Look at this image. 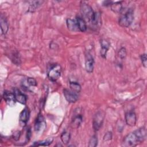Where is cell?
<instances>
[{"mask_svg":"<svg viewBox=\"0 0 147 147\" xmlns=\"http://www.w3.org/2000/svg\"><path fill=\"white\" fill-rule=\"evenodd\" d=\"M146 137V131L144 127H142L133 132L126 135L122 142L125 147H132L137 146L143 142Z\"/></svg>","mask_w":147,"mask_h":147,"instance_id":"cell-1","label":"cell"},{"mask_svg":"<svg viewBox=\"0 0 147 147\" xmlns=\"http://www.w3.org/2000/svg\"><path fill=\"white\" fill-rule=\"evenodd\" d=\"M134 12L131 9L127 10L124 14H122L118 21L119 25L123 28L129 27L133 21Z\"/></svg>","mask_w":147,"mask_h":147,"instance_id":"cell-2","label":"cell"},{"mask_svg":"<svg viewBox=\"0 0 147 147\" xmlns=\"http://www.w3.org/2000/svg\"><path fill=\"white\" fill-rule=\"evenodd\" d=\"M80 11L83 18H84V21L86 20V21L91 22V20L95 13L92 7L88 4L82 2L80 3Z\"/></svg>","mask_w":147,"mask_h":147,"instance_id":"cell-3","label":"cell"},{"mask_svg":"<svg viewBox=\"0 0 147 147\" xmlns=\"http://www.w3.org/2000/svg\"><path fill=\"white\" fill-rule=\"evenodd\" d=\"M61 68L58 64H53L49 69L48 77L52 82L56 81L61 76Z\"/></svg>","mask_w":147,"mask_h":147,"instance_id":"cell-4","label":"cell"},{"mask_svg":"<svg viewBox=\"0 0 147 147\" xmlns=\"http://www.w3.org/2000/svg\"><path fill=\"white\" fill-rule=\"evenodd\" d=\"M105 118V114L103 112L98 111L94 115L92 121V127L94 130L96 131L99 130L102 125Z\"/></svg>","mask_w":147,"mask_h":147,"instance_id":"cell-5","label":"cell"},{"mask_svg":"<svg viewBox=\"0 0 147 147\" xmlns=\"http://www.w3.org/2000/svg\"><path fill=\"white\" fill-rule=\"evenodd\" d=\"M63 94L65 99L69 103L76 102L79 98L78 93H76L72 90L67 88H65L63 90Z\"/></svg>","mask_w":147,"mask_h":147,"instance_id":"cell-6","label":"cell"},{"mask_svg":"<svg viewBox=\"0 0 147 147\" xmlns=\"http://www.w3.org/2000/svg\"><path fill=\"white\" fill-rule=\"evenodd\" d=\"M3 98L6 103L10 106H13L17 102L13 92L9 91H5L3 94Z\"/></svg>","mask_w":147,"mask_h":147,"instance_id":"cell-7","label":"cell"},{"mask_svg":"<svg viewBox=\"0 0 147 147\" xmlns=\"http://www.w3.org/2000/svg\"><path fill=\"white\" fill-rule=\"evenodd\" d=\"M126 123L130 126H134L137 122V116L134 111H129L125 114Z\"/></svg>","mask_w":147,"mask_h":147,"instance_id":"cell-8","label":"cell"},{"mask_svg":"<svg viewBox=\"0 0 147 147\" xmlns=\"http://www.w3.org/2000/svg\"><path fill=\"white\" fill-rule=\"evenodd\" d=\"M30 116V112L28 107H25L20 114V123L22 126H25L28 122Z\"/></svg>","mask_w":147,"mask_h":147,"instance_id":"cell-9","label":"cell"},{"mask_svg":"<svg viewBox=\"0 0 147 147\" xmlns=\"http://www.w3.org/2000/svg\"><path fill=\"white\" fill-rule=\"evenodd\" d=\"M13 93L15 96V98L17 102L25 105L26 103L27 98L25 94H24L19 89L15 88L13 89Z\"/></svg>","mask_w":147,"mask_h":147,"instance_id":"cell-10","label":"cell"},{"mask_svg":"<svg viewBox=\"0 0 147 147\" xmlns=\"http://www.w3.org/2000/svg\"><path fill=\"white\" fill-rule=\"evenodd\" d=\"M45 126V122L44 121V118L43 116L39 114L36 118V119L34 122V130L36 131H38L41 130L42 129L44 128Z\"/></svg>","mask_w":147,"mask_h":147,"instance_id":"cell-11","label":"cell"},{"mask_svg":"<svg viewBox=\"0 0 147 147\" xmlns=\"http://www.w3.org/2000/svg\"><path fill=\"white\" fill-rule=\"evenodd\" d=\"M100 56L103 58L105 59L106 57L107 52L110 48V44L109 42V41H107L105 39H102L100 41Z\"/></svg>","mask_w":147,"mask_h":147,"instance_id":"cell-12","label":"cell"},{"mask_svg":"<svg viewBox=\"0 0 147 147\" xmlns=\"http://www.w3.org/2000/svg\"><path fill=\"white\" fill-rule=\"evenodd\" d=\"M83 121V117L81 114H78L74 115L71 122V126L74 129H76L80 126Z\"/></svg>","mask_w":147,"mask_h":147,"instance_id":"cell-13","label":"cell"},{"mask_svg":"<svg viewBox=\"0 0 147 147\" xmlns=\"http://www.w3.org/2000/svg\"><path fill=\"white\" fill-rule=\"evenodd\" d=\"M0 25L2 34H6L9 30V24L7 23V20L2 14L1 15L0 17Z\"/></svg>","mask_w":147,"mask_h":147,"instance_id":"cell-14","label":"cell"},{"mask_svg":"<svg viewBox=\"0 0 147 147\" xmlns=\"http://www.w3.org/2000/svg\"><path fill=\"white\" fill-rule=\"evenodd\" d=\"M76 21L79 31L82 32H86L87 30V24L86 21H84V20L80 17H77Z\"/></svg>","mask_w":147,"mask_h":147,"instance_id":"cell-15","label":"cell"},{"mask_svg":"<svg viewBox=\"0 0 147 147\" xmlns=\"http://www.w3.org/2000/svg\"><path fill=\"white\" fill-rule=\"evenodd\" d=\"M67 26L69 30L71 31H78L79 30L78 27L77 22L75 20L71 18H68L66 21Z\"/></svg>","mask_w":147,"mask_h":147,"instance_id":"cell-16","label":"cell"},{"mask_svg":"<svg viewBox=\"0 0 147 147\" xmlns=\"http://www.w3.org/2000/svg\"><path fill=\"white\" fill-rule=\"evenodd\" d=\"M94 61L92 57H88L86 60L85 61V68L87 72L92 73L94 70Z\"/></svg>","mask_w":147,"mask_h":147,"instance_id":"cell-17","label":"cell"},{"mask_svg":"<svg viewBox=\"0 0 147 147\" xmlns=\"http://www.w3.org/2000/svg\"><path fill=\"white\" fill-rule=\"evenodd\" d=\"M111 10L115 13H121L123 10V6L121 2H113L110 6Z\"/></svg>","mask_w":147,"mask_h":147,"instance_id":"cell-18","label":"cell"},{"mask_svg":"<svg viewBox=\"0 0 147 147\" xmlns=\"http://www.w3.org/2000/svg\"><path fill=\"white\" fill-rule=\"evenodd\" d=\"M53 141V139L52 138H48L47 140H44L42 141H39L37 142H34L33 146H49L51 145Z\"/></svg>","mask_w":147,"mask_h":147,"instance_id":"cell-19","label":"cell"},{"mask_svg":"<svg viewBox=\"0 0 147 147\" xmlns=\"http://www.w3.org/2000/svg\"><path fill=\"white\" fill-rule=\"evenodd\" d=\"M60 138H61L62 142L64 144H65V145L68 144L69 143V142L70 141V138H71L70 133L67 130L64 131L61 134Z\"/></svg>","mask_w":147,"mask_h":147,"instance_id":"cell-20","label":"cell"},{"mask_svg":"<svg viewBox=\"0 0 147 147\" xmlns=\"http://www.w3.org/2000/svg\"><path fill=\"white\" fill-rule=\"evenodd\" d=\"M69 87L70 90L76 93H79L81 91L80 85L76 82H69Z\"/></svg>","mask_w":147,"mask_h":147,"instance_id":"cell-21","label":"cell"},{"mask_svg":"<svg viewBox=\"0 0 147 147\" xmlns=\"http://www.w3.org/2000/svg\"><path fill=\"white\" fill-rule=\"evenodd\" d=\"M43 2H44V1H33L29 6V11H30V12L34 11L39 6H40L42 5V3Z\"/></svg>","mask_w":147,"mask_h":147,"instance_id":"cell-22","label":"cell"},{"mask_svg":"<svg viewBox=\"0 0 147 147\" xmlns=\"http://www.w3.org/2000/svg\"><path fill=\"white\" fill-rule=\"evenodd\" d=\"M97 145H98V138H97V136L95 134V135L92 136L91 137V138L90 139L88 146V147H95L96 146H97Z\"/></svg>","mask_w":147,"mask_h":147,"instance_id":"cell-23","label":"cell"},{"mask_svg":"<svg viewBox=\"0 0 147 147\" xmlns=\"http://www.w3.org/2000/svg\"><path fill=\"white\" fill-rule=\"evenodd\" d=\"M11 56H12L11 60L13 61V63L16 64L17 65H19L20 64V58L18 56V53L17 52H14V53H11Z\"/></svg>","mask_w":147,"mask_h":147,"instance_id":"cell-24","label":"cell"},{"mask_svg":"<svg viewBox=\"0 0 147 147\" xmlns=\"http://www.w3.org/2000/svg\"><path fill=\"white\" fill-rule=\"evenodd\" d=\"M118 55L119 57L121 59H123L126 56V49L124 47H122L118 52Z\"/></svg>","mask_w":147,"mask_h":147,"instance_id":"cell-25","label":"cell"},{"mask_svg":"<svg viewBox=\"0 0 147 147\" xmlns=\"http://www.w3.org/2000/svg\"><path fill=\"white\" fill-rule=\"evenodd\" d=\"M141 57V62L142 64L143 65V66L145 68H146L147 66V58H146V53H143L140 56Z\"/></svg>","mask_w":147,"mask_h":147,"instance_id":"cell-26","label":"cell"},{"mask_svg":"<svg viewBox=\"0 0 147 147\" xmlns=\"http://www.w3.org/2000/svg\"><path fill=\"white\" fill-rule=\"evenodd\" d=\"M112 137H113L112 133L111 131H107L105 134V135L103 136V141H110L111 140Z\"/></svg>","mask_w":147,"mask_h":147,"instance_id":"cell-27","label":"cell"},{"mask_svg":"<svg viewBox=\"0 0 147 147\" xmlns=\"http://www.w3.org/2000/svg\"><path fill=\"white\" fill-rule=\"evenodd\" d=\"M27 83L29 85L31 86H37V81L35 79L33 78H28L27 79Z\"/></svg>","mask_w":147,"mask_h":147,"instance_id":"cell-28","label":"cell"},{"mask_svg":"<svg viewBox=\"0 0 147 147\" xmlns=\"http://www.w3.org/2000/svg\"><path fill=\"white\" fill-rule=\"evenodd\" d=\"M20 134H21V132L20 131H16V133H14V135H13V138L16 140H17L19 139L20 137Z\"/></svg>","mask_w":147,"mask_h":147,"instance_id":"cell-29","label":"cell"},{"mask_svg":"<svg viewBox=\"0 0 147 147\" xmlns=\"http://www.w3.org/2000/svg\"><path fill=\"white\" fill-rule=\"evenodd\" d=\"M113 2L112 1H104L103 2V5L105 6H111V5L112 4Z\"/></svg>","mask_w":147,"mask_h":147,"instance_id":"cell-30","label":"cell"}]
</instances>
